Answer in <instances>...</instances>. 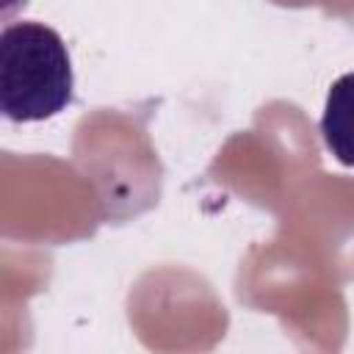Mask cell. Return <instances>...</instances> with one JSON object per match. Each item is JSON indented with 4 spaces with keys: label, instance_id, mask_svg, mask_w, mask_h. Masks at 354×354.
Wrapping results in <instances>:
<instances>
[{
    "label": "cell",
    "instance_id": "6da1fadb",
    "mask_svg": "<svg viewBox=\"0 0 354 354\" xmlns=\"http://www.w3.org/2000/svg\"><path fill=\"white\" fill-rule=\"evenodd\" d=\"M75 100V75L61 33L36 19L0 30V111L8 122H44Z\"/></svg>",
    "mask_w": 354,
    "mask_h": 354
},
{
    "label": "cell",
    "instance_id": "7a4b0ae2",
    "mask_svg": "<svg viewBox=\"0 0 354 354\" xmlns=\"http://www.w3.org/2000/svg\"><path fill=\"white\" fill-rule=\"evenodd\" d=\"M318 127L329 155L343 166H354V72L329 86Z\"/></svg>",
    "mask_w": 354,
    "mask_h": 354
}]
</instances>
